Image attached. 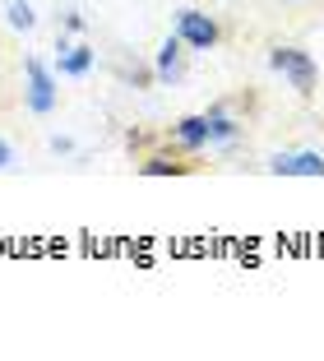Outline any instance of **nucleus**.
I'll use <instances>...</instances> for the list:
<instances>
[{"instance_id": "1", "label": "nucleus", "mask_w": 324, "mask_h": 361, "mask_svg": "<svg viewBox=\"0 0 324 361\" xmlns=\"http://www.w3.org/2000/svg\"><path fill=\"white\" fill-rule=\"evenodd\" d=\"M269 70H278L301 97H311L315 84H320V65H315V56L301 51V47H273L269 51Z\"/></svg>"}, {"instance_id": "2", "label": "nucleus", "mask_w": 324, "mask_h": 361, "mask_svg": "<svg viewBox=\"0 0 324 361\" xmlns=\"http://www.w3.org/2000/svg\"><path fill=\"white\" fill-rule=\"evenodd\" d=\"M176 37L190 47V51H213L218 47V23H213V14H204V10H181L176 14Z\"/></svg>"}, {"instance_id": "3", "label": "nucleus", "mask_w": 324, "mask_h": 361, "mask_svg": "<svg viewBox=\"0 0 324 361\" xmlns=\"http://www.w3.org/2000/svg\"><path fill=\"white\" fill-rule=\"evenodd\" d=\"M23 75H28V111L32 116H52L56 111V75L37 61V56L23 61Z\"/></svg>"}, {"instance_id": "4", "label": "nucleus", "mask_w": 324, "mask_h": 361, "mask_svg": "<svg viewBox=\"0 0 324 361\" xmlns=\"http://www.w3.org/2000/svg\"><path fill=\"white\" fill-rule=\"evenodd\" d=\"M273 176H324V153L301 149V153H273L269 158Z\"/></svg>"}, {"instance_id": "5", "label": "nucleus", "mask_w": 324, "mask_h": 361, "mask_svg": "<svg viewBox=\"0 0 324 361\" xmlns=\"http://www.w3.org/2000/svg\"><path fill=\"white\" fill-rule=\"evenodd\" d=\"M172 144H176L181 153H204L209 149V121L204 116H181L176 126H172Z\"/></svg>"}, {"instance_id": "6", "label": "nucleus", "mask_w": 324, "mask_h": 361, "mask_svg": "<svg viewBox=\"0 0 324 361\" xmlns=\"http://www.w3.org/2000/svg\"><path fill=\"white\" fill-rule=\"evenodd\" d=\"M181 56H186V42L172 32L167 42L157 47V61H153V79H157V84H176V79H181Z\"/></svg>"}, {"instance_id": "7", "label": "nucleus", "mask_w": 324, "mask_h": 361, "mask_svg": "<svg viewBox=\"0 0 324 361\" xmlns=\"http://www.w3.org/2000/svg\"><path fill=\"white\" fill-rule=\"evenodd\" d=\"M204 121H209V149H222V144H232V139L241 135V121L232 116L227 106H209Z\"/></svg>"}, {"instance_id": "8", "label": "nucleus", "mask_w": 324, "mask_h": 361, "mask_svg": "<svg viewBox=\"0 0 324 361\" xmlns=\"http://www.w3.org/2000/svg\"><path fill=\"white\" fill-rule=\"evenodd\" d=\"M56 70H61V75H70V79H84L88 70H93V47H70L61 37V47H56Z\"/></svg>"}, {"instance_id": "9", "label": "nucleus", "mask_w": 324, "mask_h": 361, "mask_svg": "<svg viewBox=\"0 0 324 361\" xmlns=\"http://www.w3.org/2000/svg\"><path fill=\"white\" fill-rule=\"evenodd\" d=\"M139 171H144V176H181V171H186V162H172L167 153H153V158L139 162Z\"/></svg>"}, {"instance_id": "10", "label": "nucleus", "mask_w": 324, "mask_h": 361, "mask_svg": "<svg viewBox=\"0 0 324 361\" xmlns=\"http://www.w3.org/2000/svg\"><path fill=\"white\" fill-rule=\"evenodd\" d=\"M5 19H10V28L28 32L32 23H37V14H32V5H28V0H5Z\"/></svg>"}, {"instance_id": "11", "label": "nucleus", "mask_w": 324, "mask_h": 361, "mask_svg": "<svg viewBox=\"0 0 324 361\" xmlns=\"http://www.w3.org/2000/svg\"><path fill=\"white\" fill-rule=\"evenodd\" d=\"M5 167H14V149L5 144V139H0V171H5Z\"/></svg>"}, {"instance_id": "12", "label": "nucleus", "mask_w": 324, "mask_h": 361, "mask_svg": "<svg viewBox=\"0 0 324 361\" xmlns=\"http://www.w3.org/2000/svg\"><path fill=\"white\" fill-rule=\"evenodd\" d=\"M52 149H56V153H74V144H70L65 135H56V139H52Z\"/></svg>"}]
</instances>
